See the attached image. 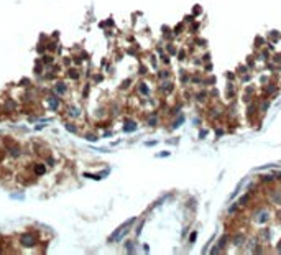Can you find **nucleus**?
I'll use <instances>...</instances> for the list:
<instances>
[{"label":"nucleus","instance_id":"obj_1","mask_svg":"<svg viewBox=\"0 0 281 255\" xmlns=\"http://www.w3.org/2000/svg\"><path fill=\"white\" fill-rule=\"evenodd\" d=\"M131 222H133V219H131V221H128L127 224H123V227H120V229L117 230V232H115V234H113V235H112V240H118V237H120V235H122V234H125V232H127V229H128V225H130Z\"/></svg>","mask_w":281,"mask_h":255},{"label":"nucleus","instance_id":"obj_2","mask_svg":"<svg viewBox=\"0 0 281 255\" xmlns=\"http://www.w3.org/2000/svg\"><path fill=\"white\" fill-rule=\"evenodd\" d=\"M36 242L38 240L33 235H23V239H21V244H23L25 247H31V245H35Z\"/></svg>","mask_w":281,"mask_h":255},{"label":"nucleus","instance_id":"obj_3","mask_svg":"<svg viewBox=\"0 0 281 255\" xmlns=\"http://www.w3.org/2000/svg\"><path fill=\"white\" fill-rule=\"evenodd\" d=\"M279 250H281V244H279Z\"/></svg>","mask_w":281,"mask_h":255}]
</instances>
